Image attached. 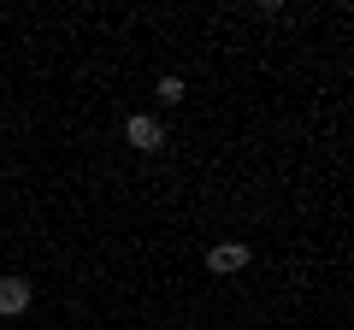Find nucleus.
I'll list each match as a JSON object with an SVG mask.
<instances>
[{
  "instance_id": "obj_3",
  "label": "nucleus",
  "mask_w": 354,
  "mask_h": 330,
  "mask_svg": "<svg viewBox=\"0 0 354 330\" xmlns=\"http://www.w3.org/2000/svg\"><path fill=\"white\" fill-rule=\"evenodd\" d=\"M30 301H36V283L30 278H0V318H18Z\"/></svg>"
},
{
  "instance_id": "obj_4",
  "label": "nucleus",
  "mask_w": 354,
  "mask_h": 330,
  "mask_svg": "<svg viewBox=\"0 0 354 330\" xmlns=\"http://www.w3.org/2000/svg\"><path fill=\"white\" fill-rule=\"evenodd\" d=\"M153 95H160L165 106H177V101H183V77H160V83H153Z\"/></svg>"
},
{
  "instance_id": "obj_1",
  "label": "nucleus",
  "mask_w": 354,
  "mask_h": 330,
  "mask_svg": "<svg viewBox=\"0 0 354 330\" xmlns=\"http://www.w3.org/2000/svg\"><path fill=\"white\" fill-rule=\"evenodd\" d=\"M124 142L136 153H160L165 148V124H160V118H148V113H130L124 118Z\"/></svg>"
},
{
  "instance_id": "obj_2",
  "label": "nucleus",
  "mask_w": 354,
  "mask_h": 330,
  "mask_svg": "<svg viewBox=\"0 0 354 330\" xmlns=\"http://www.w3.org/2000/svg\"><path fill=\"white\" fill-rule=\"evenodd\" d=\"M248 242H213V248H207V271H213V278H230V271H242L248 266Z\"/></svg>"
}]
</instances>
